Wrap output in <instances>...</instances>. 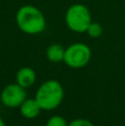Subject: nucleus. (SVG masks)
Masks as SVG:
<instances>
[{
    "mask_svg": "<svg viewBox=\"0 0 125 126\" xmlns=\"http://www.w3.org/2000/svg\"><path fill=\"white\" fill-rule=\"evenodd\" d=\"M16 22L22 32L30 35L43 32L47 26L46 17L42 11L32 4H24L18 9Z\"/></svg>",
    "mask_w": 125,
    "mask_h": 126,
    "instance_id": "obj_1",
    "label": "nucleus"
},
{
    "mask_svg": "<svg viewBox=\"0 0 125 126\" xmlns=\"http://www.w3.org/2000/svg\"><path fill=\"white\" fill-rule=\"evenodd\" d=\"M64 97L62 84L57 80H48L37 90L35 100L43 111H52L60 106Z\"/></svg>",
    "mask_w": 125,
    "mask_h": 126,
    "instance_id": "obj_2",
    "label": "nucleus"
},
{
    "mask_svg": "<svg viewBox=\"0 0 125 126\" xmlns=\"http://www.w3.org/2000/svg\"><path fill=\"white\" fill-rule=\"evenodd\" d=\"M64 20L66 27L71 31L75 33H84L92 22V16L90 9L85 4L74 3L68 8Z\"/></svg>",
    "mask_w": 125,
    "mask_h": 126,
    "instance_id": "obj_3",
    "label": "nucleus"
},
{
    "mask_svg": "<svg viewBox=\"0 0 125 126\" xmlns=\"http://www.w3.org/2000/svg\"><path fill=\"white\" fill-rule=\"evenodd\" d=\"M92 52L88 44L77 42L65 48L63 62L71 69H82L90 62Z\"/></svg>",
    "mask_w": 125,
    "mask_h": 126,
    "instance_id": "obj_4",
    "label": "nucleus"
},
{
    "mask_svg": "<svg viewBox=\"0 0 125 126\" xmlns=\"http://www.w3.org/2000/svg\"><path fill=\"white\" fill-rule=\"evenodd\" d=\"M1 102L4 106L15 109L19 107L27 98L26 89L19 85L17 82L8 84L1 92Z\"/></svg>",
    "mask_w": 125,
    "mask_h": 126,
    "instance_id": "obj_5",
    "label": "nucleus"
},
{
    "mask_svg": "<svg viewBox=\"0 0 125 126\" xmlns=\"http://www.w3.org/2000/svg\"><path fill=\"white\" fill-rule=\"evenodd\" d=\"M35 81H37V74L32 67L23 66L18 70L16 74V82L24 89L31 87L35 83Z\"/></svg>",
    "mask_w": 125,
    "mask_h": 126,
    "instance_id": "obj_6",
    "label": "nucleus"
},
{
    "mask_svg": "<svg viewBox=\"0 0 125 126\" xmlns=\"http://www.w3.org/2000/svg\"><path fill=\"white\" fill-rule=\"evenodd\" d=\"M20 113L27 120H33L38 117L39 114L41 113L42 109L37 102L35 98H26L21 105L19 106Z\"/></svg>",
    "mask_w": 125,
    "mask_h": 126,
    "instance_id": "obj_7",
    "label": "nucleus"
},
{
    "mask_svg": "<svg viewBox=\"0 0 125 126\" xmlns=\"http://www.w3.org/2000/svg\"><path fill=\"white\" fill-rule=\"evenodd\" d=\"M64 53H65V48H63L59 43L50 44L46 51L47 59L52 63H60L63 61Z\"/></svg>",
    "mask_w": 125,
    "mask_h": 126,
    "instance_id": "obj_8",
    "label": "nucleus"
},
{
    "mask_svg": "<svg viewBox=\"0 0 125 126\" xmlns=\"http://www.w3.org/2000/svg\"><path fill=\"white\" fill-rule=\"evenodd\" d=\"M86 33L89 34V37L91 38H100L103 33V28L102 26L99 23V22H91V24L89 26L88 30H86Z\"/></svg>",
    "mask_w": 125,
    "mask_h": 126,
    "instance_id": "obj_9",
    "label": "nucleus"
},
{
    "mask_svg": "<svg viewBox=\"0 0 125 126\" xmlns=\"http://www.w3.org/2000/svg\"><path fill=\"white\" fill-rule=\"evenodd\" d=\"M65 118L60 115H53L47 121L46 126H68Z\"/></svg>",
    "mask_w": 125,
    "mask_h": 126,
    "instance_id": "obj_10",
    "label": "nucleus"
},
{
    "mask_svg": "<svg viewBox=\"0 0 125 126\" xmlns=\"http://www.w3.org/2000/svg\"><path fill=\"white\" fill-rule=\"evenodd\" d=\"M68 126H94V124L86 118H75L71 121Z\"/></svg>",
    "mask_w": 125,
    "mask_h": 126,
    "instance_id": "obj_11",
    "label": "nucleus"
},
{
    "mask_svg": "<svg viewBox=\"0 0 125 126\" xmlns=\"http://www.w3.org/2000/svg\"><path fill=\"white\" fill-rule=\"evenodd\" d=\"M0 126H7V125H6V123L3 122V120H2L1 117H0Z\"/></svg>",
    "mask_w": 125,
    "mask_h": 126,
    "instance_id": "obj_12",
    "label": "nucleus"
}]
</instances>
